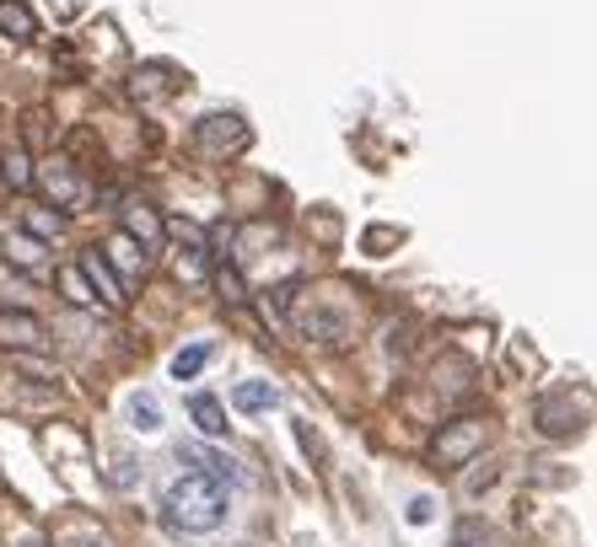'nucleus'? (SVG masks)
Masks as SVG:
<instances>
[{
    "instance_id": "2eb2a0df",
    "label": "nucleus",
    "mask_w": 597,
    "mask_h": 547,
    "mask_svg": "<svg viewBox=\"0 0 597 547\" xmlns=\"http://www.w3.org/2000/svg\"><path fill=\"white\" fill-rule=\"evenodd\" d=\"M60 215H49V210H27V231H33V242H49V237H60Z\"/></svg>"
},
{
    "instance_id": "6e6552de",
    "label": "nucleus",
    "mask_w": 597,
    "mask_h": 547,
    "mask_svg": "<svg viewBox=\"0 0 597 547\" xmlns=\"http://www.w3.org/2000/svg\"><path fill=\"white\" fill-rule=\"evenodd\" d=\"M0 33H5V38H33V33H38V16H33L22 0H0Z\"/></svg>"
},
{
    "instance_id": "423d86ee",
    "label": "nucleus",
    "mask_w": 597,
    "mask_h": 547,
    "mask_svg": "<svg viewBox=\"0 0 597 547\" xmlns=\"http://www.w3.org/2000/svg\"><path fill=\"white\" fill-rule=\"evenodd\" d=\"M81 274H86V285H97V290H103V301H108V306H125V280L114 274L108 252H97V247H92V252L81 258Z\"/></svg>"
},
{
    "instance_id": "0eeeda50",
    "label": "nucleus",
    "mask_w": 597,
    "mask_h": 547,
    "mask_svg": "<svg viewBox=\"0 0 597 547\" xmlns=\"http://www.w3.org/2000/svg\"><path fill=\"white\" fill-rule=\"evenodd\" d=\"M125 237L140 247H156L162 242V215L151 204H125Z\"/></svg>"
},
{
    "instance_id": "39448f33",
    "label": "nucleus",
    "mask_w": 597,
    "mask_h": 547,
    "mask_svg": "<svg viewBox=\"0 0 597 547\" xmlns=\"http://www.w3.org/2000/svg\"><path fill=\"white\" fill-rule=\"evenodd\" d=\"M0 344L5 349H44V322L33 311H0Z\"/></svg>"
},
{
    "instance_id": "9b49d317",
    "label": "nucleus",
    "mask_w": 597,
    "mask_h": 547,
    "mask_svg": "<svg viewBox=\"0 0 597 547\" xmlns=\"http://www.w3.org/2000/svg\"><path fill=\"white\" fill-rule=\"evenodd\" d=\"M55 285H60V296H66V301H75V306H92V301H97V296H92V285H86V274H81L75 263H66V269L55 274Z\"/></svg>"
},
{
    "instance_id": "f03ea898",
    "label": "nucleus",
    "mask_w": 597,
    "mask_h": 547,
    "mask_svg": "<svg viewBox=\"0 0 597 547\" xmlns=\"http://www.w3.org/2000/svg\"><path fill=\"white\" fill-rule=\"evenodd\" d=\"M484 440H490V425H484V419H473V414L453 419V425L436 435V467H464V462H473V456L484 451Z\"/></svg>"
},
{
    "instance_id": "20e7f679",
    "label": "nucleus",
    "mask_w": 597,
    "mask_h": 547,
    "mask_svg": "<svg viewBox=\"0 0 597 547\" xmlns=\"http://www.w3.org/2000/svg\"><path fill=\"white\" fill-rule=\"evenodd\" d=\"M195 140L204 151H243L248 145V123L237 119V114H210V119H199Z\"/></svg>"
},
{
    "instance_id": "a211bd4d",
    "label": "nucleus",
    "mask_w": 597,
    "mask_h": 547,
    "mask_svg": "<svg viewBox=\"0 0 597 547\" xmlns=\"http://www.w3.org/2000/svg\"><path fill=\"white\" fill-rule=\"evenodd\" d=\"M16 547H49V537H38V532H27V537H22V543Z\"/></svg>"
},
{
    "instance_id": "7ed1b4c3",
    "label": "nucleus",
    "mask_w": 597,
    "mask_h": 547,
    "mask_svg": "<svg viewBox=\"0 0 597 547\" xmlns=\"http://www.w3.org/2000/svg\"><path fill=\"white\" fill-rule=\"evenodd\" d=\"M38 182H44V193L55 199V204H66V210H81L86 199H92V188H86V178L70 167L66 156H55V162H44L38 167Z\"/></svg>"
},
{
    "instance_id": "4468645a",
    "label": "nucleus",
    "mask_w": 597,
    "mask_h": 547,
    "mask_svg": "<svg viewBox=\"0 0 597 547\" xmlns=\"http://www.w3.org/2000/svg\"><path fill=\"white\" fill-rule=\"evenodd\" d=\"M204 360H210V344H189V349L173 355V376H178V381H195L199 370H204Z\"/></svg>"
},
{
    "instance_id": "f3484780",
    "label": "nucleus",
    "mask_w": 597,
    "mask_h": 547,
    "mask_svg": "<svg viewBox=\"0 0 597 547\" xmlns=\"http://www.w3.org/2000/svg\"><path fill=\"white\" fill-rule=\"evenodd\" d=\"M66 547H108L103 532H81V537H66Z\"/></svg>"
},
{
    "instance_id": "f257e3e1",
    "label": "nucleus",
    "mask_w": 597,
    "mask_h": 547,
    "mask_svg": "<svg viewBox=\"0 0 597 547\" xmlns=\"http://www.w3.org/2000/svg\"><path fill=\"white\" fill-rule=\"evenodd\" d=\"M162 515H167L173 532H189V537L215 532V526L226 521V484H215L210 473H184L178 484L167 488Z\"/></svg>"
},
{
    "instance_id": "f8f14e48",
    "label": "nucleus",
    "mask_w": 597,
    "mask_h": 547,
    "mask_svg": "<svg viewBox=\"0 0 597 547\" xmlns=\"http://www.w3.org/2000/svg\"><path fill=\"white\" fill-rule=\"evenodd\" d=\"M0 178L11 182L16 193L33 188V162H27V151H5V156H0Z\"/></svg>"
},
{
    "instance_id": "1a4fd4ad",
    "label": "nucleus",
    "mask_w": 597,
    "mask_h": 547,
    "mask_svg": "<svg viewBox=\"0 0 597 547\" xmlns=\"http://www.w3.org/2000/svg\"><path fill=\"white\" fill-rule=\"evenodd\" d=\"M232 403H237L243 414H269V408L280 403V392H274L269 381H243V387L232 392Z\"/></svg>"
},
{
    "instance_id": "ddd939ff",
    "label": "nucleus",
    "mask_w": 597,
    "mask_h": 547,
    "mask_svg": "<svg viewBox=\"0 0 597 547\" xmlns=\"http://www.w3.org/2000/svg\"><path fill=\"white\" fill-rule=\"evenodd\" d=\"M130 425L145 429V435H151V429H162V408H156V397H151V392H134V397H130Z\"/></svg>"
},
{
    "instance_id": "9d476101",
    "label": "nucleus",
    "mask_w": 597,
    "mask_h": 547,
    "mask_svg": "<svg viewBox=\"0 0 597 547\" xmlns=\"http://www.w3.org/2000/svg\"><path fill=\"white\" fill-rule=\"evenodd\" d=\"M189 419L199 425V435H226V414H221V403H215L210 392H195V397H189Z\"/></svg>"
},
{
    "instance_id": "dca6fc26",
    "label": "nucleus",
    "mask_w": 597,
    "mask_h": 547,
    "mask_svg": "<svg viewBox=\"0 0 597 547\" xmlns=\"http://www.w3.org/2000/svg\"><path fill=\"white\" fill-rule=\"evenodd\" d=\"M11 258H16V263H38V258H44V247H38V242H11Z\"/></svg>"
}]
</instances>
